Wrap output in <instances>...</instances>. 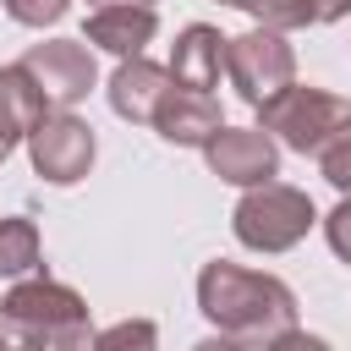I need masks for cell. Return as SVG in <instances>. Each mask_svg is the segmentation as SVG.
Returning <instances> with one entry per match:
<instances>
[{"mask_svg": "<svg viewBox=\"0 0 351 351\" xmlns=\"http://www.w3.org/2000/svg\"><path fill=\"white\" fill-rule=\"evenodd\" d=\"M197 313L214 324V335H230L241 346H263L296 324V291L274 274L214 258L197 274Z\"/></svg>", "mask_w": 351, "mask_h": 351, "instance_id": "obj_1", "label": "cell"}, {"mask_svg": "<svg viewBox=\"0 0 351 351\" xmlns=\"http://www.w3.org/2000/svg\"><path fill=\"white\" fill-rule=\"evenodd\" d=\"M0 318L22 335L27 351H93V324H88V302L60 285V280H16L0 302Z\"/></svg>", "mask_w": 351, "mask_h": 351, "instance_id": "obj_2", "label": "cell"}, {"mask_svg": "<svg viewBox=\"0 0 351 351\" xmlns=\"http://www.w3.org/2000/svg\"><path fill=\"white\" fill-rule=\"evenodd\" d=\"M263 115V132L274 143H285L291 154H324L329 143L351 137V99L340 93H324V88H280L269 104H258Z\"/></svg>", "mask_w": 351, "mask_h": 351, "instance_id": "obj_3", "label": "cell"}, {"mask_svg": "<svg viewBox=\"0 0 351 351\" xmlns=\"http://www.w3.org/2000/svg\"><path fill=\"white\" fill-rule=\"evenodd\" d=\"M318 225V208L302 186H285V181H263V186H247L236 214H230V230L247 252H291L307 230Z\"/></svg>", "mask_w": 351, "mask_h": 351, "instance_id": "obj_4", "label": "cell"}, {"mask_svg": "<svg viewBox=\"0 0 351 351\" xmlns=\"http://www.w3.org/2000/svg\"><path fill=\"white\" fill-rule=\"evenodd\" d=\"M225 77H230V88L258 110V104H269L280 88L296 82V49L285 44V33L252 27V33H241V38H225Z\"/></svg>", "mask_w": 351, "mask_h": 351, "instance_id": "obj_5", "label": "cell"}, {"mask_svg": "<svg viewBox=\"0 0 351 351\" xmlns=\"http://www.w3.org/2000/svg\"><path fill=\"white\" fill-rule=\"evenodd\" d=\"M93 154H99V137L71 110H44L38 126L27 132V159L49 186H77L93 170Z\"/></svg>", "mask_w": 351, "mask_h": 351, "instance_id": "obj_6", "label": "cell"}, {"mask_svg": "<svg viewBox=\"0 0 351 351\" xmlns=\"http://www.w3.org/2000/svg\"><path fill=\"white\" fill-rule=\"evenodd\" d=\"M16 66L33 77V88L44 93L49 110H71V104H82V99L93 93V82H99L93 49H88L82 38H44V44H33Z\"/></svg>", "mask_w": 351, "mask_h": 351, "instance_id": "obj_7", "label": "cell"}, {"mask_svg": "<svg viewBox=\"0 0 351 351\" xmlns=\"http://www.w3.org/2000/svg\"><path fill=\"white\" fill-rule=\"evenodd\" d=\"M203 159L230 186H263V181L280 176V148L263 126H219L203 143Z\"/></svg>", "mask_w": 351, "mask_h": 351, "instance_id": "obj_8", "label": "cell"}, {"mask_svg": "<svg viewBox=\"0 0 351 351\" xmlns=\"http://www.w3.org/2000/svg\"><path fill=\"white\" fill-rule=\"evenodd\" d=\"M148 126H154L165 143H176V148H203V143L225 126V115H219L214 93H192V88H176V82H170Z\"/></svg>", "mask_w": 351, "mask_h": 351, "instance_id": "obj_9", "label": "cell"}, {"mask_svg": "<svg viewBox=\"0 0 351 351\" xmlns=\"http://www.w3.org/2000/svg\"><path fill=\"white\" fill-rule=\"evenodd\" d=\"M154 33H159V11L154 5H93L88 27H82V44L132 60V55H143L154 44Z\"/></svg>", "mask_w": 351, "mask_h": 351, "instance_id": "obj_10", "label": "cell"}, {"mask_svg": "<svg viewBox=\"0 0 351 351\" xmlns=\"http://www.w3.org/2000/svg\"><path fill=\"white\" fill-rule=\"evenodd\" d=\"M219 71H225V33L208 27V22L181 27L176 44H170V82L208 93V88H219Z\"/></svg>", "mask_w": 351, "mask_h": 351, "instance_id": "obj_11", "label": "cell"}, {"mask_svg": "<svg viewBox=\"0 0 351 351\" xmlns=\"http://www.w3.org/2000/svg\"><path fill=\"white\" fill-rule=\"evenodd\" d=\"M165 88H170V71L165 66H154L148 55H132V60H121L115 66V77H110V110L121 115V121H132V126H148L154 121V110H159V99H165Z\"/></svg>", "mask_w": 351, "mask_h": 351, "instance_id": "obj_12", "label": "cell"}, {"mask_svg": "<svg viewBox=\"0 0 351 351\" xmlns=\"http://www.w3.org/2000/svg\"><path fill=\"white\" fill-rule=\"evenodd\" d=\"M44 110H49V104H44V93L33 88V77H27L22 66H0V143H5V148L27 143V132L38 126Z\"/></svg>", "mask_w": 351, "mask_h": 351, "instance_id": "obj_13", "label": "cell"}, {"mask_svg": "<svg viewBox=\"0 0 351 351\" xmlns=\"http://www.w3.org/2000/svg\"><path fill=\"white\" fill-rule=\"evenodd\" d=\"M38 269V225L27 214L0 219V280H22Z\"/></svg>", "mask_w": 351, "mask_h": 351, "instance_id": "obj_14", "label": "cell"}, {"mask_svg": "<svg viewBox=\"0 0 351 351\" xmlns=\"http://www.w3.org/2000/svg\"><path fill=\"white\" fill-rule=\"evenodd\" d=\"M241 11L258 27H274V33H296V27H313L318 22V5L313 0H247Z\"/></svg>", "mask_w": 351, "mask_h": 351, "instance_id": "obj_15", "label": "cell"}, {"mask_svg": "<svg viewBox=\"0 0 351 351\" xmlns=\"http://www.w3.org/2000/svg\"><path fill=\"white\" fill-rule=\"evenodd\" d=\"M93 351H159V329L148 318H121L104 335H93Z\"/></svg>", "mask_w": 351, "mask_h": 351, "instance_id": "obj_16", "label": "cell"}, {"mask_svg": "<svg viewBox=\"0 0 351 351\" xmlns=\"http://www.w3.org/2000/svg\"><path fill=\"white\" fill-rule=\"evenodd\" d=\"M71 11V0H5V16L22 22V27H49Z\"/></svg>", "mask_w": 351, "mask_h": 351, "instance_id": "obj_17", "label": "cell"}, {"mask_svg": "<svg viewBox=\"0 0 351 351\" xmlns=\"http://www.w3.org/2000/svg\"><path fill=\"white\" fill-rule=\"evenodd\" d=\"M318 170H324V181H329L340 197H351V137L329 143V148L318 154Z\"/></svg>", "mask_w": 351, "mask_h": 351, "instance_id": "obj_18", "label": "cell"}, {"mask_svg": "<svg viewBox=\"0 0 351 351\" xmlns=\"http://www.w3.org/2000/svg\"><path fill=\"white\" fill-rule=\"evenodd\" d=\"M324 236H329L335 258H340V263H351V197H340V203L324 214Z\"/></svg>", "mask_w": 351, "mask_h": 351, "instance_id": "obj_19", "label": "cell"}, {"mask_svg": "<svg viewBox=\"0 0 351 351\" xmlns=\"http://www.w3.org/2000/svg\"><path fill=\"white\" fill-rule=\"evenodd\" d=\"M258 351H329V340H318V335H307V329L291 324V329H280L274 340H263Z\"/></svg>", "mask_w": 351, "mask_h": 351, "instance_id": "obj_20", "label": "cell"}, {"mask_svg": "<svg viewBox=\"0 0 351 351\" xmlns=\"http://www.w3.org/2000/svg\"><path fill=\"white\" fill-rule=\"evenodd\" d=\"M192 351H252V346H241V340H230V335H208V340H197Z\"/></svg>", "mask_w": 351, "mask_h": 351, "instance_id": "obj_21", "label": "cell"}, {"mask_svg": "<svg viewBox=\"0 0 351 351\" xmlns=\"http://www.w3.org/2000/svg\"><path fill=\"white\" fill-rule=\"evenodd\" d=\"M318 5V22H340V16H351V0H313Z\"/></svg>", "mask_w": 351, "mask_h": 351, "instance_id": "obj_22", "label": "cell"}, {"mask_svg": "<svg viewBox=\"0 0 351 351\" xmlns=\"http://www.w3.org/2000/svg\"><path fill=\"white\" fill-rule=\"evenodd\" d=\"M0 351H27V346H22V335H16L5 318H0Z\"/></svg>", "mask_w": 351, "mask_h": 351, "instance_id": "obj_23", "label": "cell"}, {"mask_svg": "<svg viewBox=\"0 0 351 351\" xmlns=\"http://www.w3.org/2000/svg\"><path fill=\"white\" fill-rule=\"evenodd\" d=\"M93 5H154V0H93Z\"/></svg>", "mask_w": 351, "mask_h": 351, "instance_id": "obj_24", "label": "cell"}, {"mask_svg": "<svg viewBox=\"0 0 351 351\" xmlns=\"http://www.w3.org/2000/svg\"><path fill=\"white\" fill-rule=\"evenodd\" d=\"M219 5H236V11H241V5H247V0H219Z\"/></svg>", "mask_w": 351, "mask_h": 351, "instance_id": "obj_25", "label": "cell"}, {"mask_svg": "<svg viewBox=\"0 0 351 351\" xmlns=\"http://www.w3.org/2000/svg\"><path fill=\"white\" fill-rule=\"evenodd\" d=\"M5 154H11V148H5V143H0V165H5Z\"/></svg>", "mask_w": 351, "mask_h": 351, "instance_id": "obj_26", "label": "cell"}]
</instances>
